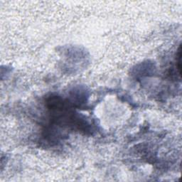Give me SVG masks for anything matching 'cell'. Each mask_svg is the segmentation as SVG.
Returning <instances> with one entry per match:
<instances>
[{
  "mask_svg": "<svg viewBox=\"0 0 182 182\" xmlns=\"http://www.w3.org/2000/svg\"><path fill=\"white\" fill-rule=\"evenodd\" d=\"M181 46H179L177 54V68L179 75H181Z\"/></svg>",
  "mask_w": 182,
  "mask_h": 182,
  "instance_id": "1",
  "label": "cell"
}]
</instances>
